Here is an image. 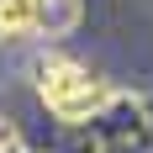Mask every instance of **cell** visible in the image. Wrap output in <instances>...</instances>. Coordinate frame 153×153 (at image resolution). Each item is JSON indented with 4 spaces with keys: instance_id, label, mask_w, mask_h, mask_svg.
Masks as SVG:
<instances>
[{
    "instance_id": "6da1fadb",
    "label": "cell",
    "mask_w": 153,
    "mask_h": 153,
    "mask_svg": "<svg viewBox=\"0 0 153 153\" xmlns=\"http://www.w3.org/2000/svg\"><path fill=\"white\" fill-rule=\"evenodd\" d=\"M32 90L48 106V116L63 122V127L100 122L116 106V85L100 69H90L85 58H74V53H42L32 63Z\"/></svg>"
},
{
    "instance_id": "7a4b0ae2",
    "label": "cell",
    "mask_w": 153,
    "mask_h": 153,
    "mask_svg": "<svg viewBox=\"0 0 153 153\" xmlns=\"http://www.w3.org/2000/svg\"><path fill=\"white\" fill-rule=\"evenodd\" d=\"M48 37L42 0H0V42H32Z\"/></svg>"
},
{
    "instance_id": "3957f363",
    "label": "cell",
    "mask_w": 153,
    "mask_h": 153,
    "mask_svg": "<svg viewBox=\"0 0 153 153\" xmlns=\"http://www.w3.org/2000/svg\"><path fill=\"white\" fill-rule=\"evenodd\" d=\"M0 153H27V148H21V132H16L5 116H0Z\"/></svg>"
}]
</instances>
